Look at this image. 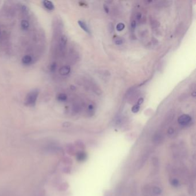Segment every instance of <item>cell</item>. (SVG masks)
Masks as SVG:
<instances>
[{
	"label": "cell",
	"instance_id": "6da1fadb",
	"mask_svg": "<svg viewBox=\"0 0 196 196\" xmlns=\"http://www.w3.org/2000/svg\"><path fill=\"white\" fill-rule=\"evenodd\" d=\"M39 95V91L38 89H35L30 91L27 96L25 98V104L27 105H35L36 100Z\"/></svg>",
	"mask_w": 196,
	"mask_h": 196
},
{
	"label": "cell",
	"instance_id": "7a4b0ae2",
	"mask_svg": "<svg viewBox=\"0 0 196 196\" xmlns=\"http://www.w3.org/2000/svg\"><path fill=\"white\" fill-rule=\"evenodd\" d=\"M192 120L191 117L188 115H182L178 119V122L182 125H186L188 124Z\"/></svg>",
	"mask_w": 196,
	"mask_h": 196
},
{
	"label": "cell",
	"instance_id": "3957f363",
	"mask_svg": "<svg viewBox=\"0 0 196 196\" xmlns=\"http://www.w3.org/2000/svg\"><path fill=\"white\" fill-rule=\"evenodd\" d=\"M149 155H150V153L149 152H146V153L144 154V155L140 159V160L138 162V164H137V168H138L139 170L142 168L144 165L145 163L146 162V161H147V159L149 157Z\"/></svg>",
	"mask_w": 196,
	"mask_h": 196
},
{
	"label": "cell",
	"instance_id": "277c9868",
	"mask_svg": "<svg viewBox=\"0 0 196 196\" xmlns=\"http://www.w3.org/2000/svg\"><path fill=\"white\" fill-rule=\"evenodd\" d=\"M67 37L65 35L61 36L59 40V46L61 51H63L65 50L67 45Z\"/></svg>",
	"mask_w": 196,
	"mask_h": 196
},
{
	"label": "cell",
	"instance_id": "5b68a950",
	"mask_svg": "<svg viewBox=\"0 0 196 196\" xmlns=\"http://www.w3.org/2000/svg\"><path fill=\"white\" fill-rule=\"evenodd\" d=\"M163 140V137L162 135L160 134H155L152 139V141L154 144L156 145H159L162 143Z\"/></svg>",
	"mask_w": 196,
	"mask_h": 196
},
{
	"label": "cell",
	"instance_id": "8992f818",
	"mask_svg": "<svg viewBox=\"0 0 196 196\" xmlns=\"http://www.w3.org/2000/svg\"><path fill=\"white\" fill-rule=\"evenodd\" d=\"M71 71V68L69 66H63L59 69V74L61 76H67L70 74Z\"/></svg>",
	"mask_w": 196,
	"mask_h": 196
},
{
	"label": "cell",
	"instance_id": "52a82bcc",
	"mask_svg": "<svg viewBox=\"0 0 196 196\" xmlns=\"http://www.w3.org/2000/svg\"><path fill=\"white\" fill-rule=\"evenodd\" d=\"M43 4L45 7V9H47L48 11H53L55 9V6L52 1L45 0L43 1Z\"/></svg>",
	"mask_w": 196,
	"mask_h": 196
},
{
	"label": "cell",
	"instance_id": "ba28073f",
	"mask_svg": "<svg viewBox=\"0 0 196 196\" xmlns=\"http://www.w3.org/2000/svg\"><path fill=\"white\" fill-rule=\"evenodd\" d=\"M86 154L83 151H80L76 154V159L79 161H85L86 158Z\"/></svg>",
	"mask_w": 196,
	"mask_h": 196
},
{
	"label": "cell",
	"instance_id": "9c48e42d",
	"mask_svg": "<svg viewBox=\"0 0 196 196\" xmlns=\"http://www.w3.org/2000/svg\"><path fill=\"white\" fill-rule=\"evenodd\" d=\"M22 63L23 64H25V65H28V64H30L32 62V57L30 56V55H25L23 58H22Z\"/></svg>",
	"mask_w": 196,
	"mask_h": 196
},
{
	"label": "cell",
	"instance_id": "30bf717a",
	"mask_svg": "<svg viewBox=\"0 0 196 196\" xmlns=\"http://www.w3.org/2000/svg\"><path fill=\"white\" fill-rule=\"evenodd\" d=\"M78 25H79V27L84 30L85 32H86V33H90V30H89V29L88 28V27L87 26V25L85 23H84L83 21H78Z\"/></svg>",
	"mask_w": 196,
	"mask_h": 196
},
{
	"label": "cell",
	"instance_id": "8fae6325",
	"mask_svg": "<svg viewBox=\"0 0 196 196\" xmlns=\"http://www.w3.org/2000/svg\"><path fill=\"white\" fill-rule=\"evenodd\" d=\"M162 193V190L160 188L154 186L152 188V196H158Z\"/></svg>",
	"mask_w": 196,
	"mask_h": 196
},
{
	"label": "cell",
	"instance_id": "7c38bea8",
	"mask_svg": "<svg viewBox=\"0 0 196 196\" xmlns=\"http://www.w3.org/2000/svg\"><path fill=\"white\" fill-rule=\"evenodd\" d=\"M21 27L23 30H28L30 27V23L26 20H23L21 21Z\"/></svg>",
	"mask_w": 196,
	"mask_h": 196
},
{
	"label": "cell",
	"instance_id": "4fadbf2b",
	"mask_svg": "<svg viewBox=\"0 0 196 196\" xmlns=\"http://www.w3.org/2000/svg\"><path fill=\"white\" fill-rule=\"evenodd\" d=\"M67 99V96L64 93H60L58 96V100L59 101H66Z\"/></svg>",
	"mask_w": 196,
	"mask_h": 196
},
{
	"label": "cell",
	"instance_id": "5bb4252c",
	"mask_svg": "<svg viewBox=\"0 0 196 196\" xmlns=\"http://www.w3.org/2000/svg\"><path fill=\"white\" fill-rule=\"evenodd\" d=\"M152 164H153L154 167L158 168L159 165V160H158V158H156V157L153 158V159H152Z\"/></svg>",
	"mask_w": 196,
	"mask_h": 196
},
{
	"label": "cell",
	"instance_id": "9a60e30c",
	"mask_svg": "<svg viewBox=\"0 0 196 196\" xmlns=\"http://www.w3.org/2000/svg\"><path fill=\"white\" fill-rule=\"evenodd\" d=\"M171 184L172 186H173L174 187H178L180 186V182L177 180V179H173L171 181Z\"/></svg>",
	"mask_w": 196,
	"mask_h": 196
},
{
	"label": "cell",
	"instance_id": "2e32d148",
	"mask_svg": "<svg viewBox=\"0 0 196 196\" xmlns=\"http://www.w3.org/2000/svg\"><path fill=\"white\" fill-rule=\"evenodd\" d=\"M56 69H57V63L55 62H53L50 65V71L52 73H54L55 70H56Z\"/></svg>",
	"mask_w": 196,
	"mask_h": 196
},
{
	"label": "cell",
	"instance_id": "e0dca14e",
	"mask_svg": "<svg viewBox=\"0 0 196 196\" xmlns=\"http://www.w3.org/2000/svg\"><path fill=\"white\" fill-rule=\"evenodd\" d=\"M139 109H140V105H138V104H136V105L133 106V107L131 109V110H132V112L133 113H137L139 112Z\"/></svg>",
	"mask_w": 196,
	"mask_h": 196
},
{
	"label": "cell",
	"instance_id": "ac0fdd59",
	"mask_svg": "<svg viewBox=\"0 0 196 196\" xmlns=\"http://www.w3.org/2000/svg\"><path fill=\"white\" fill-rule=\"evenodd\" d=\"M124 28H125V25L123 23H121L118 24L116 26V29L118 31H121V30H123L124 29Z\"/></svg>",
	"mask_w": 196,
	"mask_h": 196
},
{
	"label": "cell",
	"instance_id": "d6986e66",
	"mask_svg": "<svg viewBox=\"0 0 196 196\" xmlns=\"http://www.w3.org/2000/svg\"><path fill=\"white\" fill-rule=\"evenodd\" d=\"M115 43L116 45H121L122 44L123 41H122V39L120 38H117L115 40Z\"/></svg>",
	"mask_w": 196,
	"mask_h": 196
},
{
	"label": "cell",
	"instance_id": "ffe728a7",
	"mask_svg": "<svg viewBox=\"0 0 196 196\" xmlns=\"http://www.w3.org/2000/svg\"><path fill=\"white\" fill-rule=\"evenodd\" d=\"M76 144L81 149H85V145H84L83 143L81 142V141H78V142H76Z\"/></svg>",
	"mask_w": 196,
	"mask_h": 196
},
{
	"label": "cell",
	"instance_id": "44dd1931",
	"mask_svg": "<svg viewBox=\"0 0 196 196\" xmlns=\"http://www.w3.org/2000/svg\"><path fill=\"white\" fill-rule=\"evenodd\" d=\"M136 27V21L135 20H133L131 23V30L134 31L135 30V28Z\"/></svg>",
	"mask_w": 196,
	"mask_h": 196
},
{
	"label": "cell",
	"instance_id": "7402d4cb",
	"mask_svg": "<svg viewBox=\"0 0 196 196\" xmlns=\"http://www.w3.org/2000/svg\"><path fill=\"white\" fill-rule=\"evenodd\" d=\"M167 133H168V135H172L174 133V129L173 128H170L168 129V131H167Z\"/></svg>",
	"mask_w": 196,
	"mask_h": 196
},
{
	"label": "cell",
	"instance_id": "603a6c76",
	"mask_svg": "<svg viewBox=\"0 0 196 196\" xmlns=\"http://www.w3.org/2000/svg\"><path fill=\"white\" fill-rule=\"evenodd\" d=\"M103 7H104V11H105V12L106 13H109V7L106 5H103Z\"/></svg>",
	"mask_w": 196,
	"mask_h": 196
},
{
	"label": "cell",
	"instance_id": "cb8c5ba5",
	"mask_svg": "<svg viewBox=\"0 0 196 196\" xmlns=\"http://www.w3.org/2000/svg\"><path fill=\"white\" fill-rule=\"evenodd\" d=\"M143 101H144L143 98H140L139 99L138 101H137V104L140 105H141V104L143 103Z\"/></svg>",
	"mask_w": 196,
	"mask_h": 196
},
{
	"label": "cell",
	"instance_id": "d4e9b609",
	"mask_svg": "<svg viewBox=\"0 0 196 196\" xmlns=\"http://www.w3.org/2000/svg\"><path fill=\"white\" fill-rule=\"evenodd\" d=\"M141 18H142V15H141V13H137V15H136V18H137V20H140L141 19Z\"/></svg>",
	"mask_w": 196,
	"mask_h": 196
},
{
	"label": "cell",
	"instance_id": "484cf974",
	"mask_svg": "<svg viewBox=\"0 0 196 196\" xmlns=\"http://www.w3.org/2000/svg\"><path fill=\"white\" fill-rule=\"evenodd\" d=\"M21 9L24 11V12H26V11H27V6H25V5H23L22 6H21Z\"/></svg>",
	"mask_w": 196,
	"mask_h": 196
},
{
	"label": "cell",
	"instance_id": "4316f807",
	"mask_svg": "<svg viewBox=\"0 0 196 196\" xmlns=\"http://www.w3.org/2000/svg\"><path fill=\"white\" fill-rule=\"evenodd\" d=\"M110 196V192L109 190H107L105 192L104 196Z\"/></svg>",
	"mask_w": 196,
	"mask_h": 196
},
{
	"label": "cell",
	"instance_id": "83f0119b",
	"mask_svg": "<svg viewBox=\"0 0 196 196\" xmlns=\"http://www.w3.org/2000/svg\"><path fill=\"white\" fill-rule=\"evenodd\" d=\"M1 30H0V36H1Z\"/></svg>",
	"mask_w": 196,
	"mask_h": 196
}]
</instances>
